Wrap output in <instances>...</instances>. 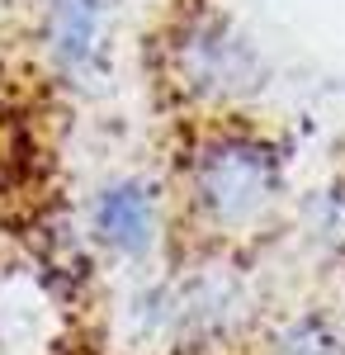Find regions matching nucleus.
<instances>
[{"instance_id": "nucleus-1", "label": "nucleus", "mask_w": 345, "mask_h": 355, "mask_svg": "<svg viewBox=\"0 0 345 355\" xmlns=\"http://www.w3.org/2000/svg\"><path fill=\"white\" fill-rule=\"evenodd\" d=\"M209 199L222 214H241V209H256L269 190V171L256 152H222L213 162L209 180H204Z\"/></svg>"}, {"instance_id": "nucleus-2", "label": "nucleus", "mask_w": 345, "mask_h": 355, "mask_svg": "<svg viewBox=\"0 0 345 355\" xmlns=\"http://www.w3.org/2000/svg\"><path fill=\"white\" fill-rule=\"evenodd\" d=\"M100 227H105L109 242L118 246H142L152 232V204L137 185H118L100 199Z\"/></svg>"}, {"instance_id": "nucleus-3", "label": "nucleus", "mask_w": 345, "mask_h": 355, "mask_svg": "<svg viewBox=\"0 0 345 355\" xmlns=\"http://www.w3.org/2000/svg\"><path fill=\"white\" fill-rule=\"evenodd\" d=\"M90 19H95V5H62V48H85V38H90Z\"/></svg>"}]
</instances>
